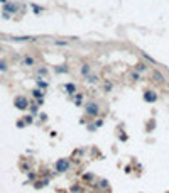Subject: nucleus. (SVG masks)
Listing matches in <instances>:
<instances>
[{"instance_id":"1","label":"nucleus","mask_w":169,"mask_h":193,"mask_svg":"<svg viewBox=\"0 0 169 193\" xmlns=\"http://www.w3.org/2000/svg\"><path fill=\"white\" fill-rule=\"evenodd\" d=\"M98 114H100V105L93 100L85 103V117L86 119H97Z\"/></svg>"},{"instance_id":"20","label":"nucleus","mask_w":169,"mask_h":193,"mask_svg":"<svg viewBox=\"0 0 169 193\" xmlns=\"http://www.w3.org/2000/svg\"><path fill=\"white\" fill-rule=\"evenodd\" d=\"M7 70H9V63H7L5 60H0V71H2V73H5Z\"/></svg>"},{"instance_id":"18","label":"nucleus","mask_w":169,"mask_h":193,"mask_svg":"<svg viewBox=\"0 0 169 193\" xmlns=\"http://www.w3.org/2000/svg\"><path fill=\"white\" fill-rule=\"evenodd\" d=\"M85 78H86V81H88V83H98V81H100V78H98L97 75H92V73H90L88 76H85Z\"/></svg>"},{"instance_id":"24","label":"nucleus","mask_w":169,"mask_h":193,"mask_svg":"<svg viewBox=\"0 0 169 193\" xmlns=\"http://www.w3.org/2000/svg\"><path fill=\"white\" fill-rule=\"evenodd\" d=\"M37 73H39V76H47V68H39Z\"/></svg>"},{"instance_id":"16","label":"nucleus","mask_w":169,"mask_h":193,"mask_svg":"<svg viewBox=\"0 0 169 193\" xmlns=\"http://www.w3.org/2000/svg\"><path fill=\"white\" fill-rule=\"evenodd\" d=\"M141 56L144 58V60H147V61H149L151 65H157V61H156V60H154V58H152V56H149V54H147V53L141 51Z\"/></svg>"},{"instance_id":"14","label":"nucleus","mask_w":169,"mask_h":193,"mask_svg":"<svg viewBox=\"0 0 169 193\" xmlns=\"http://www.w3.org/2000/svg\"><path fill=\"white\" fill-rule=\"evenodd\" d=\"M81 180H83L85 183H92V181H95V176H93V173H85L81 176Z\"/></svg>"},{"instance_id":"23","label":"nucleus","mask_w":169,"mask_h":193,"mask_svg":"<svg viewBox=\"0 0 169 193\" xmlns=\"http://www.w3.org/2000/svg\"><path fill=\"white\" fill-rule=\"evenodd\" d=\"M130 80H132V81H139V80H141V73H139V71H132V73H130Z\"/></svg>"},{"instance_id":"25","label":"nucleus","mask_w":169,"mask_h":193,"mask_svg":"<svg viewBox=\"0 0 169 193\" xmlns=\"http://www.w3.org/2000/svg\"><path fill=\"white\" fill-rule=\"evenodd\" d=\"M32 120H34V117H32V115H27V117H24V122H26L27 125H29V124H32Z\"/></svg>"},{"instance_id":"33","label":"nucleus","mask_w":169,"mask_h":193,"mask_svg":"<svg viewBox=\"0 0 169 193\" xmlns=\"http://www.w3.org/2000/svg\"><path fill=\"white\" fill-rule=\"evenodd\" d=\"M0 2H2V3H5V2H7V0H0Z\"/></svg>"},{"instance_id":"8","label":"nucleus","mask_w":169,"mask_h":193,"mask_svg":"<svg viewBox=\"0 0 169 193\" xmlns=\"http://www.w3.org/2000/svg\"><path fill=\"white\" fill-rule=\"evenodd\" d=\"M64 90H66V93H68L69 96H73V95L76 93V90H78V88H76L75 83H71V81H69V83H64Z\"/></svg>"},{"instance_id":"7","label":"nucleus","mask_w":169,"mask_h":193,"mask_svg":"<svg viewBox=\"0 0 169 193\" xmlns=\"http://www.w3.org/2000/svg\"><path fill=\"white\" fill-rule=\"evenodd\" d=\"M10 41H15V43H26V41H36V37H32V36H12Z\"/></svg>"},{"instance_id":"30","label":"nucleus","mask_w":169,"mask_h":193,"mask_svg":"<svg viewBox=\"0 0 169 193\" xmlns=\"http://www.w3.org/2000/svg\"><path fill=\"white\" fill-rule=\"evenodd\" d=\"M95 125H97V127H102V125H103V120H102V119L95 120Z\"/></svg>"},{"instance_id":"2","label":"nucleus","mask_w":169,"mask_h":193,"mask_svg":"<svg viewBox=\"0 0 169 193\" xmlns=\"http://www.w3.org/2000/svg\"><path fill=\"white\" fill-rule=\"evenodd\" d=\"M14 107H15V108H19V110H27V108L31 107V103H29L27 96H24V95H17V96L14 98Z\"/></svg>"},{"instance_id":"10","label":"nucleus","mask_w":169,"mask_h":193,"mask_svg":"<svg viewBox=\"0 0 169 193\" xmlns=\"http://www.w3.org/2000/svg\"><path fill=\"white\" fill-rule=\"evenodd\" d=\"M134 70H135V71H139V73H144V71H147V70H149V66H147L144 61H139L137 65L134 66Z\"/></svg>"},{"instance_id":"32","label":"nucleus","mask_w":169,"mask_h":193,"mask_svg":"<svg viewBox=\"0 0 169 193\" xmlns=\"http://www.w3.org/2000/svg\"><path fill=\"white\" fill-rule=\"evenodd\" d=\"M127 139H129V136H127V134H125V132H123V134H122V136H120V141H127Z\"/></svg>"},{"instance_id":"31","label":"nucleus","mask_w":169,"mask_h":193,"mask_svg":"<svg viewBox=\"0 0 169 193\" xmlns=\"http://www.w3.org/2000/svg\"><path fill=\"white\" fill-rule=\"evenodd\" d=\"M29 180H31V181H34V180H36V173H31V171H29Z\"/></svg>"},{"instance_id":"21","label":"nucleus","mask_w":169,"mask_h":193,"mask_svg":"<svg viewBox=\"0 0 169 193\" xmlns=\"http://www.w3.org/2000/svg\"><path fill=\"white\" fill-rule=\"evenodd\" d=\"M31 9L34 10V14H41V12H42L44 9L41 5H37V3H31Z\"/></svg>"},{"instance_id":"11","label":"nucleus","mask_w":169,"mask_h":193,"mask_svg":"<svg viewBox=\"0 0 169 193\" xmlns=\"http://www.w3.org/2000/svg\"><path fill=\"white\" fill-rule=\"evenodd\" d=\"M54 71L57 75H64V73H69V68L66 65H59V66H54Z\"/></svg>"},{"instance_id":"22","label":"nucleus","mask_w":169,"mask_h":193,"mask_svg":"<svg viewBox=\"0 0 169 193\" xmlns=\"http://www.w3.org/2000/svg\"><path fill=\"white\" fill-rule=\"evenodd\" d=\"M29 108H31V115H36V114L39 112V105H37V102H36V103H31V107H29Z\"/></svg>"},{"instance_id":"34","label":"nucleus","mask_w":169,"mask_h":193,"mask_svg":"<svg viewBox=\"0 0 169 193\" xmlns=\"http://www.w3.org/2000/svg\"><path fill=\"white\" fill-rule=\"evenodd\" d=\"M0 53H2V46H0Z\"/></svg>"},{"instance_id":"3","label":"nucleus","mask_w":169,"mask_h":193,"mask_svg":"<svg viewBox=\"0 0 169 193\" xmlns=\"http://www.w3.org/2000/svg\"><path fill=\"white\" fill-rule=\"evenodd\" d=\"M54 168H56V173H66L71 168V161L69 159H57L54 163Z\"/></svg>"},{"instance_id":"26","label":"nucleus","mask_w":169,"mask_h":193,"mask_svg":"<svg viewBox=\"0 0 169 193\" xmlns=\"http://www.w3.org/2000/svg\"><path fill=\"white\" fill-rule=\"evenodd\" d=\"M112 88H113L112 83H110V81H105V91H110Z\"/></svg>"},{"instance_id":"13","label":"nucleus","mask_w":169,"mask_h":193,"mask_svg":"<svg viewBox=\"0 0 169 193\" xmlns=\"http://www.w3.org/2000/svg\"><path fill=\"white\" fill-rule=\"evenodd\" d=\"M83 190H85V186H81L80 183L71 185V188H69V191H71V193H80V191H83Z\"/></svg>"},{"instance_id":"17","label":"nucleus","mask_w":169,"mask_h":193,"mask_svg":"<svg viewBox=\"0 0 169 193\" xmlns=\"http://www.w3.org/2000/svg\"><path fill=\"white\" fill-rule=\"evenodd\" d=\"M24 65H26V66H34L36 65V60L32 56H24Z\"/></svg>"},{"instance_id":"29","label":"nucleus","mask_w":169,"mask_h":193,"mask_svg":"<svg viewBox=\"0 0 169 193\" xmlns=\"http://www.w3.org/2000/svg\"><path fill=\"white\" fill-rule=\"evenodd\" d=\"M24 125H27V124H26V122H24V119H20V120H19V122H17V127H20V129H22V127H24Z\"/></svg>"},{"instance_id":"28","label":"nucleus","mask_w":169,"mask_h":193,"mask_svg":"<svg viewBox=\"0 0 169 193\" xmlns=\"http://www.w3.org/2000/svg\"><path fill=\"white\" fill-rule=\"evenodd\" d=\"M54 44L56 46H66V44H68V41H56Z\"/></svg>"},{"instance_id":"15","label":"nucleus","mask_w":169,"mask_h":193,"mask_svg":"<svg viewBox=\"0 0 169 193\" xmlns=\"http://www.w3.org/2000/svg\"><path fill=\"white\" fill-rule=\"evenodd\" d=\"M81 75H83V76H88L90 73H92V68H90V65H81Z\"/></svg>"},{"instance_id":"35","label":"nucleus","mask_w":169,"mask_h":193,"mask_svg":"<svg viewBox=\"0 0 169 193\" xmlns=\"http://www.w3.org/2000/svg\"><path fill=\"white\" fill-rule=\"evenodd\" d=\"M80 193H85V191H80Z\"/></svg>"},{"instance_id":"27","label":"nucleus","mask_w":169,"mask_h":193,"mask_svg":"<svg viewBox=\"0 0 169 193\" xmlns=\"http://www.w3.org/2000/svg\"><path fill=\"white\" fill-rule=\"evenodd\" d=\"M154 127H156V122H154V119H152L151 122L147 124V131H151V129H154Z\"/></svg>"},{"instance_id":"9","label":"nucleus","mask_w":169,"mask_h":193,"mask_svg":"<svg viewBox=\"0 0 169 193\" xmlns=\"http://www.w3.org/2000/svg\"><path fill=\"white\" fill-rule=\"evenodd\" d=\"M36 85H37V88H41V90L46 91V90H47V86H49V83H47L44 78H37V80H36Z\"/></svg>"},{"instance_id":"19","label":"nucleus","mask_w":169,"mask_h":193,"mask_svg":"<svg viewBox=\"0 0 169 193\" xmlns=\"http://www.w3.org/2000/svg\"><path fill=\"white\" fill-rule=\"evenodd\" d=\"M73 100H75V103L80 107L81 105V100H83V93H78V91H76V93L73 95Z\"/></svg>"},{"instance_id":"6","label":"nucleus","mask_w":169,"mask_h":193,"mask_svg":"<svg viewBox=\"0 0 169 193\" xmlns=\"http://www.w3.org/2000/svg\"><path fill=\"white\" fill-rule=\"evenodd\" d=\"M144 102H147V103L157 102V93H156L154 90H146L144 91Z\"/></svg>"},{"instance_id":"5","label":"nucleus","mask_w":169,"mask_h":193,"mask_svg":"<svg viewBox=\"0 0 169 193\" xmlns=\"http://www.w3.org/2000/svg\"><path fill=\"white\" fill-rule=\"evenodd\" d=\"M19 10V3L15 2H5L3 3V14H15V12Z\"/></svg>"},{"instance_id":"12","label":"nucleus","mask_w":169,"mask_h":193,"mask_svg":"<svg viewBox=\"0 0 169 193\" xmlns=\"http://www.w3.org/2000/svg\"><path fill=\"white\" fill-rule=\"evenodd\" d=\"M31 93H32V96H34V98H37V100L44 98V90H41V88H34Z\"/></svg>"},{"instance_id":"4","label":"nucleus","mask_w":169,"mask_h":193,"mask_svg":"<svg viewBox=\"0 0 169 193\" xmlns=\"http://www.w3.org/2000/svg\"><path fill=\"white\" fill-rule=\"evenodd\" d=\"M151 78L154 80L156 83H159V85H162V83L166 81V76H164V75L161 73L157 68H152V71H151Z\"/></svg>"}]
</instances>
